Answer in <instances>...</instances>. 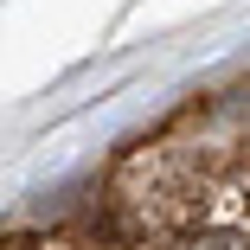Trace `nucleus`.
Returning a JSON list of instances; mask_svg holds the SVG:
<instances>
[{
  "label": "nucleus",
  "mask_w": 250,
  "mask_h": 250,
  "mask_svg": "<svg viewBox=\"0 0 250 250\" xmlns=\"http://www.w3.org/2000/svg\"><path fill=\"white\" fill-rule=\"evenodd\" d=\"M186 250H250L244 237H231V231H218V237H192Z\"/></svg>",
  "instance_id": "f257e3e1"
}]
</instances>
